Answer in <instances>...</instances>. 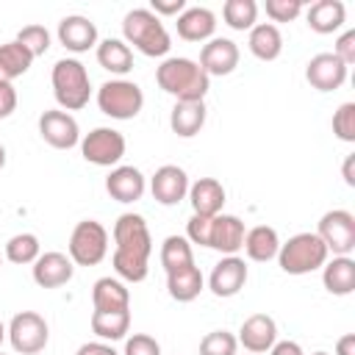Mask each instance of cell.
Segmentation results:
<instances>
[{
  "label": "cell",
  "mask_w": 355,
  "mask_h": 355,
  "mask_svg": "<svg viewBox=\"0 0 355 355\" xmlns=\"http://www.w3.org/2000/svg\"><path fill=\"white\" fill-rule=\"evenodd\" d=\"M316 236L333 255H349L355 250V216L344 208H333L322 214L316 225Z\"/></svg>",
  "instance_id": "9"
},
{
  "label": "cell",
  "mask_w": 355,
  "mask_h": 355,
  "mask_svg": "<svg viewBox=\"0 0 355 355\" xmlns=\"http://www.w3.org/2000/svg\"><path fill=\"white\" fill-rule=\"evenodd\" d=\"M114 272L128 283H141L150 272L153 236L141 214H122L114 222Z\"/></svg>",
  "instance_id": "1"
},
{
  "label": "cell",
  "mask_w": 355,
  "mask_h": 355,
  "mask_svg": "<svg viewBox=\"0 0 355 355\" xmlns=\"http://www.w3.org/2000/svg\"><path fill=\"white\" fill-rule=\"evenodd\" d=\"M150 191L161 205H178L189 194V175L178 164H164L150 178Z\"/></svg>",
  "instance_id": "14"
},
{
  "label": "cell",
  "mask_w": 355,
  "mask_h": 355,
  "mask_svg": "<svg viewBox=\"0 0 355 355\" xmlns=\"http://www.w3.org/2000/svg\"><path fill=\"white\" fill-rule=\"evenodd\" d=\"M33 64V55L28 53V47H22L17 39L0 44V80L11 83L14 78L25 75Z\"/></svg>",
  "instance_id": "32"
},
{
  "label": "cell",
  "mask_w": 355,
  "mask_h": 355,
  "mask_svg": "<svg viewBox=\"0 0 355 355\" xmlns=\"http://www.w3.org/2000/svg\"><path fill=\"white\" fill-rule=\"evenodd\" d=\"M97 105L111 119H133L144 105V92L128 78H111L97 89Z\"/></svg>",
  "instance_id": "6"
},
{
  "label": "cell",
  "mask_w": 355,
  "mask_h": 355,
  "mask_svg": "<svg viewBox=\"0 0 355 355\" xmlns=\"http://www.w3.org/2000/svg\"><path fill=\"white\" fill-rule=\"evenodd\" d=\"M186 0H150V11L161 19V17H180L186 11Z\"/></svg>",
  "instance_id": "43"
},
{
  "label": "cell",
  "mask_w": 355,
  "mask_h": 355,
  "mask_svg": "<svg viewBox=\"0 0 355 355\" xmlns=\"http://www.w3.org/2000/svg\"><path fill=\"white\" fill-rule=\"evenodd\" d=\"M144 189H147V178L136 166H114L105 178V191L116 202H136L144 197Z\"/></svg>",
  "instance_id": "20"
},
{
  "label": "cell",
  "mask_w": 355,
  "mask_h": 355,
  "mask_svg": "<svg viewBox=\"0 0 355 355\" xmlns=\"http://www.w3.org/2000/svg\"><path fill=\"white\" fill-rule=\"evenodd\" d=\"M247 283V263L239 255H225L208 275V288L214 297H236Z\"/></svg>",
  "instance_id": "15"
},
{
  "label": "cell",
  "mask_w": 355,
  "mask_h": 355,
  "mask_svg": "<svg viewBox=\"0 0 355 355\" xmlns=\"http://www.w3.org/2000/svg\"><path fill=\"white\" fill-rule=\"evenodd\" d=\"M0 355H6V352H0Z\"/></svg>",
  "instance_id": "52"
},
{
  "label": "cell",
  "mask_w": 355,
  "mask_h": 355,
  "mask_svg": "<svg viewBox=\"0 0 355 355\" xmlns=\"http://www.w3.org/2000/svg\"><path fill=\"white\" fill-rule=\"evenodd\" d=\"M322 283L336 297L352 294L355 291V261L349 255H333V261H324L322 266Z\"/></svg>",
  "instance_id": "24"
},
{
  "label": "cell",
  "mask_w": 355,
  "mask_h": 355,
  "mask_svg": "<svg viewBox=\"0 0 355 355\" xmlns=\"http://www.w3.org/2000/svg\"><path fill=\"white\" fill-rule=\"evenodd\" d=\"M39 136L55 147V150H72L75 144H80V128H78V119L61 108H53V111H44L39 116Z\"/></svg>",
  "instance_id": "11"
},
{
  "label": "cell",
  "mask_w": 355,
  "mask_h": 355,
  "mask_svg": "<svg viewBox=\"0 0 355 355\" xmlns=\"http://www.w3.org/2000/svg\"><path fill=\"white\" fill-rule=\"evenodd\" d=\"M211 219H214V216H197V214H191V219L186 222V239H189V244L208 247V239H211Z\"/></svg>",
  "instance_id": "40"
},
{
  "label": "cell",
  "mask_w": 355,
  "mask_h": 355,
  "mask_svg": "<svg viewBox=\"0 0 355 355\" xmlns=\"http://www.w3.org/2000/svg\"><path fill=\"white\" fill-rule=\"evenodd\" d=\"M347 64L341 58H336L333 53H316L308 64H305V80L316 89V92H336L344 86L347 80Z\"/></svg>",
  "instance_id": "13"
},
{
  "label": "cell",
  "mask_w": 355,
  "mask_h": 355,
  "mask_svg": "<svg viewBox=\"0 0 355 355\" xmlns=\"http://www.w3.org/2000/svg\"><path fill=\"white\" fill-rule=\"evenodd\" d=\"M336 58H341L347 67L355 64V31H344L336 42V50H333Z\"/></svg>",
  "instance_id": "42"
},
{
  "label": "cell",
  "mask_w": 355,
  "mask_h": 355,
  "mask_svg": "<svg viewBox=\"0 0 355 355\" xmlns=\"http://www.w3.org/2000/svg\"><path fill=\"white\" fill-rule=\"evenodd\" d=\"M17 42L22 47H28V53L36 58V55H44L50 50V31L44 25H25L17 33Z\"/></svg>",
  "instance_id": "37"
},
{
  "label": "cell",
  "mask_w": 355,
  "mask_h": 355,
  "mask_svg": "<svg viewBox=\"0 0 355 355\" xmlns=\"http://www.w3.org/2000/svg\"><path fill=\"white\" fill-rule=\"evenodd\" d=\"M130 330V308L125 311H94L92 313V333L100 341H119Z\"/></svg>",
  "instance_id": "31"
},
{
  "label": "cell",
  "mask_w": 355,
  "mask_h": 355,
  "mask_svg": "<svg viewBox=\"0 0 355 355\" xmlns=\"http://www.w3.org/2000/svg\"><path fill=\"white\" fill-rule=\"evenodd\" d=\"M166 288H169V297L178 300V302H191L200 297V291L205 288V277L202 272L191 263V266H183L178 272H169L166 275Z\"/></svg>",
  "instance_id": "30"
},
{
  "label": "cell",
  "mask_w": 355,
  "mask_h": 355,
  "mask_svg": "<svg viewBox=\"0 0 355 355\" xmlns=\"http://www.w3.org/2000/svg\"><path fill=\"white\" fill-rule=\"evenodd\" d=\"M236 349H239V341L227 330H211L200 341V355H236Z\"/></svg>",
  "instance_id": "36"
},
{
  "label": "cell",
  "mask_w": 355,
  "mask_h": 355,
  "mask_svg": "<svg viewBox=\"0 0 355 355\" xmlns=\"http://www.w3.org/2000/svg\"><path fill=\"white\" fill-rule=\"evenodd\" d=\"M269 355H305L302 352V347L297 344V341H275V347L269 349Z\"/></svg>",
  "instance_id": "46"
},
{
  "label": "cell",
  "mask_w": 355,
  "mask_h": 355,
  "mask_svg": "<svg viewBox=\"0 0 355 355\" xmlns=\"http://www.w3.org/2000/svg\"><path fill=\"white\" fill-rule=\"evenodd\" d=\"M155 83L175 97V103L180 100H205L208 89H211V78L200 69L197 61L183 58V55H172L164 58L161 67L155 69Z\"/></svg>",
  "instance_id": "2"
},
{
  "label": "cell",
  "mask_w": 355,
  "mask_h": 355,
  "mask_svg": "<svg viewBox=\"0 0 355 355\" xmlns=\"http://www.w3.org/2000/svg\"><path fill=\"white\" fill-rule=\"evenodd\" d=\"M305 19H308V28L313 33H333V31H338L344 25L347 8H344L341 0H316L308 8Z\"/></svg>",
  "instance_id": "28"
},
{
  "label": "cell",
  "mask_w": 355,
  "mask_h": 355,
  "mask_svg": "<svg viewBox=\"0 0 355 355\" xmlns=\"http://www.w3.org/2000/svg\"><path fill=\"white\" fill-rule=\"evenodd\" d=\"M0 263H3V258H0Z\"/></svg>",
  "instance_id": "54"
},
{
  "label": "cell",
  "mask_w": 355,
  "mask_h": 355,
  "mask_svg": "<svg viewBox=\"0 0 355 355\" xmlns=\"http://www.w3.org/2000/svg\"><path fill=\"white\" fill-rule=\"evenodd\" d=\"M50 83H53V97L61 105V111H80L89 97H92V80L86 67L78 58H58L53 72H50Z\"/></svg>",
  "instance_id": "4"
},
{
  "label": "cell",
  "mask_w": 355,
  "mask_h": 355,
  "mask_svg": "<svg viewBox=\"0 0 355 355\" xmlns=\"http://www.w3.org/2000/svg\"><path fill=\"white\" fill-rule=\"evenodd\" d=\"M247 355H252V352H247Z\"/></svg>",
  "instance_id": "53"
},
{
  "label": "cell",
  "mask_w": 355,
  "mask_h": 355,
  "mask_svg": "<svg viewBox=\"0 0 355 355\" xmlns=\"http://www.w3.org/2000/svg\"><path fill=\"white\" fill-rule=\"evenodd\" d=\"M92 302H94V311H125L130 308V291L116 277H100L94 280Z\"/></svg>",
  "instance_id": "29"
},
{
  "label": "cell",
  "mask_w": 355,
  "mask_h": 355,
  "mask_svg": "<svg viewBox=\"0 0 355 355\" xmlns=\"http://www.w3.org/2000/svg\"><path fill=\"white\" fill-rule=\"evenodd\" d=\"M247 47L258 61H275L283 53V36L280 28L272 22H255L247 36Z\"/></svg>",
  "instance_id": "25"
},
{
  "label": "cell",
  "mask_w": 355,
  "mask_h": 355,
  "mask_svg": "<svg viewBox=\"0 0 355 355\" xmlns=\"http://www.w3.org/2000/svg\"><path fill=\"white\" fill-rule=\"evenodd\" d=\"M302 14V0H266V17L275 22H291Z\"/></svg>",
  "instance_id": "39"
},
{
  "label": "cell",
  "mask_w": 355,
  "mask_h": 355,
  "mask_svg": "<svg viewBox=\"0 0 355 355\" xmlns=\"http://www.w3.org/2000/svg\"><path fill=\"white\" fill-rule=\"evenodd\" d=\"M6 338H8V333H6V324H3V322H0V344H3V341H6Z\"/></svg>",
  "instance_id": "49"
},
{
  "label": "cell",
  "mask_w": 355,
  "mask_h": 355,
  "mask_svg": "<svg viewBox=\"0 0 355 355\" xmlns=\"http://www.w3.org/2000/svg\"><path fill=\"white\" fill-rule=\"evenodd\" d=\"M67 250L75 266H97L108 255V230L94 219H83L72 227Z\"/></svg>",
  "instance_id": "7"
},
{
  "label": "cell",
  "mask_w": 355,
  "mask_h": 355,
  "mask_svg": "<svg viewBox=\"0 0 355 355\" xmlns=\"http://www.w3.org/2000/svg\"><path fill=\"white\" fill-rule=\"evenodd\" d=\"M239 58H241V53H239V44L233 39L214 36V39H208V44H202L197 64L208 78H222L239 67Z\"/></svg>",
  "instance_id": "12"
},
{
  "label": "cell",
  "mask_w": 355,
  "mask_h": 355,
  "mask_svg": "<svg viewBox=\"0 0 355 355\" xmlns=\"http://www.w3.org/2000/svg\"><path fill=\"white\" fill-rule=\"evenodd\" d=\"M205 116H208L205 100H180V103H175V108L169 114V128H172L175 136L191 139L202 130Z\"/></svg>",
  "instance_id": "23"
},
{
  "label": "cell",
  "mask_w": 355,
  "mask_h": 355,
  "mask_svg": "<svg viewBox=\"0 0 355 355\" xmlns=\"http://www.w3.org/2000/svg\"><path fill=\"white\" fill-rule=\"evenodd\" d=\"M122 36H125V44H133L147 58H161L172 47V39H169L164 22L150 8L128 11L122 19Z\"/></svg>",
  "instance_id": "3"
},
{
  "label": "cell",
  "mask_w": 355,
  "mask_h": 355,
  "mask_svg": "<svg viewBox=\"0 0 355 355\" xmlns=\"http://www.w3.org/2000/svg\"><path fill=\"white\" fill-rule=\"evenodd\" d=\"M75 263L64 252H42L33 261V283L42 288H61L72 280Z\"/></svg>",
  "instance_id": "17"
},
{
  "label": "cell",
  "mask_w": 355,
  "mask_h": 355,
  "mask_svg": "<svg viewBox=\"0 0 355 355\" xmlns=\"http://www.w3.org/2000/svg\"><path fill=\"white\" fill-rule=\"evenodd\" d=\"M247 352L252 355H261V352H269L277 341V324L272 316L266 313H252L241 322L239 327V338H236Z\"/></svg>",
  "instance_id": "16"
},
{
  "label": "cell",
  "mask_w": 355,
  "mask_h": 355,
  "mask_svg": "<svg viewBox=\"0 0 355 355\" xmlns=\"http://www.w3.org/2000/svg\"><path fill=\"white\" fill-rule=\"evenodd\" d=\"M244 222L236 214H216L211 219V239L208 247L222 255H236L244 244Z\"/></svg>",
  "instance_id": "19"
},
{
  "label": "cell",
  "mask_w": 355,
  "mask_h": 355,
  "mask_svg": "<svg viewBox=\"0 0 355 355\" xmlns=\"http://www.w3.org/2000/svg\"><path fill=\"white\" fill-rule=\"evenodd\" d=\"M125 355H161V344L147 333H133L125 341Z\"/></svg>",
  "instance_id": "41"
},
{
  "label": "cell",
  "mask_w": 355,
  "mask_h": 355,
  "mask_svg": "<svg viewBox=\"0 0 355 355\" xmlns=\"http://www.w3.org/2000/svg\"><path fill=\"white\" fill-rule=\"evenodd\" d=\"M175 28H178V36L186 42H205V39H214L216 14L205 6H191L178 17Z\"/></svg>",
  "instance_id": "22"
},
{
  "label": "cell",
  "mask_w": 355,
  "mask_h": 355,
  "mask_svg": "<svg viewBox=\"0 0 355 355\" xmlns=\"http://www.w3.org/2000/svg\"><path fill=\"white\" fill-rule=\"evenodd\" d=\"M58 42L69 53H86L97 47V25L83 14H69L58 22Z\"/></svg>",
  "instance_id": "18"
},
{
  "label": "cell",
  "mask_w": 355,
  "mask_h": 355,
  "mask_svg": "<svg viewBox=\"0 0 355 355\" xmlns=\"http://www.w3.org/2000/svg\"><path fill=\"white\" fill-rule=\"evenodd\" d=\"M186 197L197 216H216V214H222V205H225V186L216 178H200V180L189 183Z\"/></svg>",
  "instance_id": "21"
},
{
  "label": "cell",
  "mask_w": 355,
  "mask_h": 355,
  "mask_svg": "<svg viewBox=\"0 0 355 355\" xmlns=\"http://www.w3.org/2000/svg\"><path fill=\"white\" fill-rule=\"evenodd\" d=\"M75 355H116V349L105 341H89V344H80Z\"/></svg>",
  "instance_id": "45"
},
{
  "label": "cell",
  "mask_w": 355,
  "mask_h": 355,
  "mask_svg": "<svg viewBox=\"0 0 355 355\" xmlns=\"http://www.w3.org/2000/svg\"><path fill=\"white\" fill-rule=\"evenodd\" d=\"M313 355H327V352H322V349H319V352H313Z\"/></svg>",
  "instance_id": "51"
},
{
  "label": "cell",
  "mask_w": 355,
  "mask_h": 355,
  "mask_svg": "<svg viewBox=\"0 0 355 355\" xmlns=\"http://www.w3.org/2000/svg\"><path fill=\"white\" fill-rule=\"evenodd\" d=\"M94 55H97V64L105 69V72H111V75H128L130 69H133V50L122 42V39H103V42H97V47H94Z\"/></svg>",
  "instance_id": "26"
},
{
  "label": "cell",
  "mask_w": 355,
  "mask_h": 355,
  "mask_svg": "<svg viewBox=\"0 0 355 355\" xmlns=\"http://www.w3.org/2000/svg\"><path fill=\"white\" fill-rule=\"evenodd\" d=\"M8 341L14 347V352L19 355H36L47 347L50 338V327L44 322V316H39L36 311H19L14 313V319L6 327Z\"/></svg>",
  "instance_id": "8"
},
{
  "label": "cell",
  "mask_w": 355,
  "mask_h": 355,
  "mask_svg": "<svg viewBox=\"0 0 355 355\" xmlns=\"http://www.w3.org/2000/svg\"><path fill=\"white\" fill-rule=\"evenodd\" d=\"M194 263V252H191V244L186 236H166L164 244H161V266L169 272H178L183 266H191Z\"/></svg>",
  "instance_id": "33"
},
{
  "label": "cell",
  "mask_w": 355,
  "mask_h": 355,
  "mask_svg": "<svg viewBox=\"0 0 355 355\" xmlns=\"http://www.w3.org/2000/svg\"><path fill=\"white\" fill-rule=\"evenodd\" d=\"M3 166H6V147L0 144V169H3Z\"/></svg>",
  "instance_id": "50"
},
{
  "label": "cell",
  "mask_w": 355,
  "mask_h": 355,
  "mask_svg": "<svg viewBox=\"0 0 355 355\" xmlns=\"http://www.w3.org/2000/svg\"><path fill=\"white\" fill-rule=\"evenodd\" d=\"M14 108H17V89H14L11 83L0 80V119L11 116Z\"/></svg>",
  "instance_id": "44"
},
{
  "label": "cell",
  "mask_w": 355,
  "mask_h": 355,
  "mask_svg": "<svg viewBox=\"0 0 355 355\" xmlns=\"http://www.w3.org/2000/svg\"><path fill=\"white\" fill-rule=\"evenodd\" d=\"M225 25L233 31H250L258 19V3L255 0H227L222 6Z\"/></svg>",
  "instance_id": "34"
},
{
  "label": "cell",
  "mask_w": 355,
  "mask_h": 355,
  "mask_svg": "<svg viewBox=\"0 0 355 355\" xmlns=\"http://www.w3.org/2000/svg\"><path fill=\"white\" fill-rule=\"evenodd\" d=\"M125 136L114 128H94L80 139V155L94 166H116L125 155Z\"/></svg>",
  "instance_id": "10"
},
{
  "label": "cell",
  "mask_w": 355,
  "mask_h": 355,
  "mask_svg": "<svg viewBox=\"0 0 355 355\" xmlns=\"http://www.w3.org/2000/svg\"><path fill=\"white\" fill-rule=\"evenodd\" d=\"M244 252L250 261H258V263H266L272 258H277V250H280V236L275 227L269 225H255L244 233Z\"/></svg>",
  "instance_id": "27"
},
{
  "label": "cell",
  "mask_w": 355,
  "mask_h": 355,
  "mask_svg": "<svg viewBox=\"0 0 355 355\" xmlns=\"http://www.w3.org/2000/svg\"><path fill=\"white\" fill-rule=\"evenodd\" d=\"M42 255V244L33 233H17L6 241V258L17 266H25V263H33L36 258Z\"/></svg>",
  "instance_id": "35"
},
{
  "label": "cell",
  "mask_w": 355,
  "mask_h": 355,
  "mask_svg": "<svg viewBox=\"0 0 355 355\" xmlns=\"http://www.w3.org/2000/svg\"><path fill=\"white\" fill-rule=\"evenodd\" d=\"M327 247L316 233H297L277 250V263L286 275H308L324 266L327 261Z\"/></svg>",
  "instance_id": "5"
},
{
  "label": "cell",
  "mask_w": 355,
  "mask_h": 355,
  "mask_svg": "<svg viewBox=\"0 0 355 355\" xmlns=\"http://www.w3.org/2000/svg\"><path fill=\"white\" fill-rule=\"evenodd\" d=\"M333 133L347 144L355 141V103L338 105V111L333 114Z\"/></svg>",
  "instance_id": "38"
},
{
  "label": "cell",
  "mask_w": 355,
  "mask_h": 355,
  "mask_svg": "<svg viewBox=\"0 0 355 355\" xmlns=\"http://www.w3.org/2000/svg\"><path fill=\"white\" fill-rule=\"evenodd\" d=\"M336 355H355V333H344L336 341Z\"/></svg>",
  "instance_id": "47"
},
{
  "label": "cell",
  "mask_w": 355,
  "mask_h": 355,
  "mask_svg": "<svg viewBox=\"0 0 355 355\" xmlns=\"http://www.w3.org/2000/svg\"><path fill=\"white\" fill-rule=\"evenodd\" d=\"M352 164H355V155H347V158H344V183H347V186H355V178H352Z\"/></svg>",
  "instance_id": "48"
}]
</instances>
